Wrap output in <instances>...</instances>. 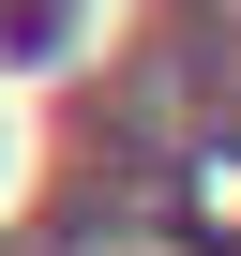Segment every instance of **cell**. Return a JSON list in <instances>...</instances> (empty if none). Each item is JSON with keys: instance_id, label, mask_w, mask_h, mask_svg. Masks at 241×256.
Returning a JSON list of instances; mask_svg holds the SVG:
<instances>
[]
</instances>
